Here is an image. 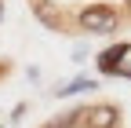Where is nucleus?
<instances>
[{
    "instance_id": "1",
    "label": "nucleus",
    "mask_w": 131,
    "mask_h": 128,
    "mask_svg": "<svg viewBox=\"0 0 131 128\" xmlns=\"http://www.w3.org/2000/svg\"><path fill=\"white\" fill-rule=\"evenodd\" d=\"M77 26H80V33L109 37V33H117V26H120V11L109 7V4H88L77 15Z\"/></svg>"
},
{
    "instance_id": "6",
    "label": "nucleus",
    "mask_w": 131,
    "mask_h": 128,
    "mask_svg": "<svg viewBox=\"0 0 131 128\" xmlns=\"http://www.w3.org/2000/svg\"><path fill=\"white\" fill-rule=\"evenodd\" d=\"M77 92H95V81H88V77H80V81H69L58 95H77Z\"/></svg>"
},
{
    "instance_id": "3",
    "label": "nucleus",
    "mask_w": 131,
    "mask_h": 128,
    "mask_svg": "<svg viewBox=\"0 0 131 128\" xmlns=\"http://www.w3.org/2000/svg\"><path fill=\"white\" fill-rule=\"evenodd\" d=\"M131 55V44H113V48H106L102 55H98V70L102 73H120V62Z\"/></svg>"
},
{
    "instance_id": "2",
    "label": "nucleus",
    "mask_w": 131,
    "mask_h": 128,
    "mask_svg": "<svg viewBox=\"0 0 131 128\" xmlns=\"http://www.w3.org/2000/svg\"><path fill=\"white\" fill-rule=\"evenodd\" d=\"M84 124H88V128H120V106L95 103V106L84 110Z\"/></svg>"
},
{
    "instance_id": "4",
    "label": "nucleus",
    "mask_w": 131,
    "mask_h": 128,
    "mask_svg": "<svg viewBox=\"0 0 131 128\" xmlns=\"http://www.w3.org/2000/svg\"><path fill=\"white\" fill-rule=\"evenodd\" d=\"M88 110V106H84ZM84 110H73V114H66V117H55V121H47L44 128H77V121L84 117Z\"/></svg>"
},
{
    "instance_id": "5",
    "label": "nucleus",
    "mask_w": 131,
    "mask_h": 128,
    "mask_svg": "<svg viewBox=\"0 0 131 128\" xmlns=\"http://www.w3.org/2000/svg\"><path fill=\"white\" fill-rule=\"evenodd\" d=\"M37 15H40V22H44V26H51V29H62V19H58V15H55L51 7H47V4H37Z\"/></svg>"
}]
</instances>
